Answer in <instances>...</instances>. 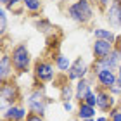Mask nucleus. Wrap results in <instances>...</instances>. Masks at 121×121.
<instances>
[{"instance_id":"f257e3e1","label":"nucleus","mask_w":121,"mask_h":121,"mask_svg":"<svg viewBox=\"0 0 121 121\" xmlns=\"http://www.w3.org/2000/svg\"><path fill=\"white\" fill-rule=\"evenodd\" d=\"M66 17H69L73 23L86 26L93 19V7L90 0H68L64 7Z\"/></svg>"},{"instance_id":"f03ea898","label":"nucleus","mask_w":121,"mask_h":121,"mask_svg":"<svg viewBox=\"0 0 121 121\" xmlns=\"http://www.w3.org/2000/svg\"><path fill=\"white\" fill-rule=\"evenodd\" d=\"M10 59H12V66H14L16 74L30 73L33 59H31L30 48L26 43H16L12 47V50H10Z\"/></svg>"},{"instance_id":"7ed1b4c3","label":"nucleus","mask_w":121,"mask_h":121,"mask_svg":"<svg viewBox=\"0 0 121 121\" xmlns=\"http://www.w3.org/2000/svg\"><path fill=\"white\" fill-rule=\"evenodd\" d=\"M47 106H48V97L45 93V86L42 83H36V86L26 95V107H28V111L33 112V114L45 116Z\"/></svg>"},{"instance_id":"20e7f679","label":"nucleus","mask_w":121,"mask_h":121,"mask_svg":"<svg viewBox=\"0 0 121 121\" xmlns=\"http://www.w3.org/2000/svg\"><path fill=\"white\" fill-rule=\"evenodd\" d=\"M56 64H54V60H48V59H36L35 64H33V74H35V81L36 83H50L57 78L56 74Z\"/></svg>"},{"instance_id":"39448f33","label":"nucleus","mask_w":121,"mask_h":121,"mask_svg":"<svg viewBox=\"0 0 121 121\" xmlns=\"http://www.w3.org/2000/svg\"><path fill=\"white\" fill-rule=\"evenodd\" d=\"M119 66H121V52L114 48L107 57H104V59H93V62L90 64V76H95L99 71H104V69L116 71Z\"/></svg>"},{"instance_id":"423d86ee","label":"nucleus","mask_w":121,"mask_h":121,"mask_svg":"<svg viewBox=\"0 0 121 121\" xmlns=\"http://www.w3.org/2000/svg\"><path fill=\"white\" fill-rule=\"evenodd\" d=\"M0 100H2V104H9V106H16L21 100V88L14 78L2 83V86H0Z\"/></svg>"},{"instance_id":"0eeeda50","label":"nucleus","mask_w":121,"mask_h":121,"mask_svg":"<svg viewBox=\"0 0 121 121\" xmlns=\"http://www.w3.org/2000/svg\"><path fill=\"white\" fill-rule=\"evenodd\" d=\"M86 74H90V66L85 62V59L81 56L73 60L69 71L66 73V76L69 78V81H80V80L86 78Z\"/></svg>"},{"instance_id":"6e6552de","label":"nucleus","mask_w":121,"mask_h":121,"mask_svg":"<svg viewBox=\"0 0 121 121\" xmlns=\"http://www.w3.org/2000/svg\"><path fill=\"white\" fill-rule=\"evenodd\" d=\"M95 93H97V109L100 112H111L112 109L118 106L116 97H114L109 90L95 88Z\"/></svg>"},{"instance_id":"1a4fd4ad","label":"nucleus","mask_w":121,"mask_h":121,"mask_svg":"<svg viewBox=\"0 0 121 121\" xmlns=\"http://www.w3.org/2000/svg\"><path fill=\"white\" fill-rule=\"evenodd\" d=\"M14 74H16V71H14V66H12L10 54H7L5 52V47H2V57H0V83L12 80Z\"/></svg>"},{"instance_id":"9d476101","label":"nucleus","mask_w":121,"mask_h":121,"mask_svg":"<svg viewBox=\"0 0 121 121\" xmlns=\"http://www.w3.org/2000/svg\"><path fill=\"white\" fill-rule=\"evenodd\" d=\"M90 80H95L97 81V88L109 90L114 83H116L118 73H116V71H112V69H104V71H99V73L95 76H92Z\"/></svg>"},{"instance_id":"9b49d317","label":"nucleus","mask_w":121,"mask_h":121,"mask_svg":"<svg viewBox=\"0 0 121 121\" xmlns=\"http://www.w3.org/2000/svg\"><path fill=\"white\" fill-rule=\"evenodd\" d=\"M106 21L112 28H121V0H114L106 9Z\"/></svg>"},{"instance_id":"f8f14e48","label":"nucleus","mask_w":121,"mask_h":121,"mask_svg":"<svg viewBox=\"0 0 121 121\" xmlns=\"http://www.w3.org/2000/svg\"><path fill=\"white\" fill-rule=\"evenodd\" d=\"M30 111H26L23 104H16V106H9L5 112H2V121H24Z\"/></svg>"},{"instance_id":"ddd939ff","label":"nucleus","mask_w":121,"mask_h":121,"mask_svg":"<svg viewBox=\"0 0 121 121\" xmlns=\"http://www.w3.org/2000/svg\"><path fill=\"white\" fill-rule=\"evenodd\" d=\"M93 88H92V80L88 78H83V80H80V81H76V85H74V100L81 104L85 100V97L88 95V93H92Z\"/></svg>"},{"instance_id":"4468645a","label":"nucleus","mask_w":121,"mask_h":121,"mask_svg":"<svg viewBox=\"0 0 121 121\" xmlns=\"http://www.w3.org/2000/svg\"><path fill=\"white\" fill-rule=\"evenodd\" d=\"M114 50V45L109 42H104V40H95L92 43V54H93V59H104L107 57L109 54Z\"/></svg>"},{"instance_id":"2eb2a0df","label":"nucleus","mask_w":121,"mask_h":121,"mask_svg":"<svg viewBox=\"0 0 121 121\" xmlns=\"http://www.w3.org/2000/svg\"><path fill=\"white\" fill-rule=\"evenodd\" d=\"M59 90H60V100L62 102H71L74 99V88H73V85H71V81L69 78H66L62 83L59 85Z\"/></svg>"},{"instance_id":"dca6fc26","label":"nucleus","mask_w":121,"mask_h":121,"mask_svg":"<svg viewBox=\"0 0 121 121\" xmlns=\"http://www.w3.org/2000/svg\"><path fill=\"white\" fill-rule=\"evenodd\" d=\"M95 109L97 107H92L88 104H78V111H76V118L78 121H83V119H93L95 118Z\"/></svg>"},{"instance_id":"f3484780","label":"nucleus","mask_w":121,"mask_h":121,"mask_svg":"<svg viewBox=\"0 0 121 121\" xmlns=\"http://www.w3.org/2000/svg\"><path fill=\"white\" fill-rule=\"evenodd\" d=\"M93 36H95V40H104V42H109V43H116V36L111 30H104V28H93L92 30Z\"/></svg>"},{"instance_id":"a211bd4d","label":"nucleus","mask_w":121,"mask_h":121,"mask_svg":"<svg viewBox=\"0 0 121 121\" xmlns=\"http://www.w3.org/2000/svg\"><path fill=\"white\" fill-rule=\"evenodd\" d=\"M52 60H54V64H56L57 71H60V73H68L71 64H73L69 60V57H66L64 54H56V57H54Z\"/></svg>"},{"instance_id":"6ab92c4d","label":"nucleus","mask_w":121,"mask_h":121,"mask_svg":"<svg viewBox=\"0 0 121 121\" xmlns=\"http://www.w3.org/2000/svg\"><path fill=\"white\" fill-rule=\"evenodd\" d=\"M23 5H24V10H28L30 14H36L42 10L43 2L42 0H23Z\"/></svg>"},{"instance_id":"aec40b11","label":"nucleus","mask_w":121,"mask_h":121,"mask_svg":"<svg viewBox=\"0 0 121 121\" xmlns=\"http://www.w3.org/2000/svg\"><path fill=\"white\" fill-rule=\"evenodd\" d=\"M35 28L38 30V31H42V33H45V35H48V33H52V30H54V26H52V23L48 19H40V21H35Z\"/></svg>"},{"instance_id":"412c9836","label":"nucleus","mask_w":121,"mask_h":121,"mask_svg":"<svg viewBox=\"0 0 121 121\" xmlns=\"http://www.w3.org/2000/svg\"><path fill=\"white\" fill-rule=\"evenodd\" d=\"M5 33H7V9L2 7L0 9V35L2 38L5 36Z\"/></svg>"},{"instance_id":"4be33fe9","label":"nucleus","mask_w":121,"mask_h":121,"mask_svg":"<svg viewBox=\"0 0 121 121\" xmlns=\"http://www.w3.org/2000/svg\"><path fill=\"white\" fill-rule=\"evenodd\" d=\"M83 104H88V106H92V107H97V93H95V92L88 93V95L85 97Z\"/></svg>"},{"instance_id":"5701e85b","label":"nucleus","mask_w":121,"mask_h":121,"mask_svg":"<svg viewBox=\"0 0 121 121\" xmlns=\"http://www.w3.org/2000/svg\"><path fill=\"white\" fill-rule=\"evenodd\" d=\"M109 92H111L114 97H121V80H119V78L116 80V83L109 88Z\"/></svg>"},{"instance_id":"b1692460","label":"nucleus","mask_w":121,"mask_h":121,"mask_svg":"<svg viewBox=\"0 0 121 121\" xmlns=\"http://www.w3.org/2000/svg\"><path fill=\"white\" fill-rule=\"evenodd\" d=\"M17 5H21V7H24L23 5V0H9V4H7V10H12V12H16V7Z\"/></svg>"},{"instance_id":"393cba45","label":"nucleus","mask_w":121,"mask_h":121,"mask_svg":"<svg viewBox=\"0 0 121 121\" xmlns=\"http://www.w3.org/2000/svg\"><path fill=\"white\" fill-rule=\"evenodd\" d=\"M109 119L111 121H121V111L118 107H114L111 112H109Z\"/></svg>"},{"instance_id":"a878e982","label":"nucleus","mask_w":121,"mask_h":121,"mask_svg":"<svg viewBox=\"0 0 121 121\" xmlns=\"http://www.w3.org/2000/svg\"><path fill=\"white\" fill-rule=\"evenodd\" d=\"M24 121H45V118L40 116V114H33V112H28V116H26Z\"/></svg>"},{"instance_id":"bb28decb","label":"nucleus","mask_w":121,"mask_h":121,"mask_svg":"<svg viewBox=\"0 0 121 121\" xmlns=\"http://www.w3.org/2000/svg\"><path fill=\"white\" fill-rule=\"evenodd\" d=\"M112 2H114V0H97V4H99V7H100V9H107Z\"/></svg>"},{"instance_id":"cd10ccee","label":"nucleus","mask_w":121,"mask_h":121,"mask_svg":"<svg viewBox=\"0 0 121 121\" xmlns=\"http://www.w3.org/2000/svg\"><path fill=\"white\" fill-rule=\"evenodd\" d=\"M62 107H64V111L66 112H73V104H71V102H62Z\"/></svg>"},{"instance_id":"c85d7f7f","label":"nucleus","mask_w":121,"mask_h":121,"mask_svg":"<svg viewBox=\"0 0 121 121\" xmlns=\"http://www.w3.org/2000/svg\"><path fill=\"white\" fill-rule=\"evenodd\" d=\"M114 48L121 52V35H118V36H116V43H114Z\"/></svg>"},{"instance_id":"c756f323","label":"nucleus","mask_w":121,"mask_h":121,"mask_svg":"<svg viewBox=\"0 0 121 121\" xmlns=\"http://www.w3.org/2000/svg\"><path fill=\"white\" fill-rule=\"evenodd\" d=\"M95 121H111L109 119V116H106V114H102V116H97Z\"/></svg>"},{"instance_id":"7c9ffc66","label":"nucleus","mask_w":121,"mask_h":121,"mask_svg":"<svg viewBox=\"0 0 121 121\" xmlns=\"http://www.w3.org/2000/svg\"><path fill=\"white\" fill-rule=\"evenodd\" d=\"M2 2V7H7V4H9V0H0Z\"/></svg>"},{"instance_id":"2f4dec72","label":"nucleus","mask_w":121,"mask_h":121,"mask_svg":"<svg viewBox=\"0 0 121 121\" xmlns=\"http://www.w3.org/2000/svg\"><path fill=\"white\" fill-rule=\"evenodd\" d=\"M116 73H118V78L121 80V66H119V68H118V71H116Z\"/></svg>"},{"instance_id":"473e14b6","label":"nucleus","mask_w":121,"mask_h":121,"mask_svg":"<svg viewBox=\"0 0 121 121\" xmlns=\"http://www.w3.org/2000/svg\"><path fill=\"white\" fill-rule=\"evenodd\" d=\"M118 109H119V111H121V99H119V100H118V106H116Z\"/></svg>"},{"instance_id":"72a5a7b5","label":"nucleus","mask_w":121,"mask_h":121,"mask_svg":"<svg viewBox=\"0 0 121 121\" xmlns=\"http://www.w3.org/2000/svg\"><path fill=\"white\" fill-rule=\"evenodd\" d=\"M83 121H95V118H93V119H83Z\"/></svg>"}]
</instances>
